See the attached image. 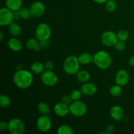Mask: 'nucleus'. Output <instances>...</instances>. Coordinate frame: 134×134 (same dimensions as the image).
<instances>
[{
    "label": "nucleus",
    "instance_id": "10",
    "mask_svg": "<svg viewBox=\"0 0 134 134\" xmlns=\"http://www.w3.org/2000/svg\"><path fill=\"white\" fill-rule=\"evenodd\" d=\"M101 40L104 45L107 47H113L118 41L117 35L113 31H106L102 34Z\"/></svg>",
    "mask_w": 134,
    "mask_h": 134
},
{
    "label": "nucleus",
    "instance_id": "6",
    "mask_svg": "<svg viewBox=\"0 0 134 134\" xmlns=\"http://www.w3.org/2000/svg\"><path fill=\"white\" fill-rule=\"evenodd\" d=\"M8 130L11 134H22L25 130L24 123L18 118L12 119L8 122Z\"/></svg>",
    "mask_w": 134,
    "mask_h": 134
},
{
    "label": "nucleus",
    "instance_id": "21",
    "mask_svg": "<svg viewBox=\"0 0 134 134\" xmlns=\"http://www.w3.org/2000/svg\"><path fill=\"white\" fill-rule=\"evenodd\" d=\"M77 79L79 82L85 83L88 82L90 78V75L87 71L81 70L79 71L77 74Z\"/></svg>",
    "mask_w": 134,
    "mask_h": 134
},
{
    "label": "nucleus",
    "instance_id": "36",
    "mask_svg": "<svg viewBox=\"0 0 134 134\" xmlns=\"http://www.w3.org/2000/svg\"><path fill=\"white\" fill-rule=\"evenodd\" d=\"M106 130H107V133H111L115 130V127L112 124H109V125L107 126V128H106Z\"/></svg>",
    "mask_w": 134,
    "mask_h": 134
},
{
    "label": "nucleus",
    "instance_id": "12",
    "mask_svg": "<svg viewBox=\"0 0 134 134\" xmlns=\"http://www.w3.org/2000/svg\"><path fill=\"white\" fill-rule=\"evenodd\" d=\"M30 11L31 15L34 17H40L44 14L45 11L44 5L41 1H35L30 7Z\"/></svg>",
    "mask_w": 134,
    "mask_h": 134
},
{
    "label": "nucleus",
    "instance_id": "37",
    "mask_svg": "<svg viewBox=\"0 0 134 134\" xmlns=\"http://www.w3.org/2000/svg\"><path fill=\"white\" fill-rule=\"evenodd\" d=\"M14 19L16 20H19L21 18V16H20V12L19 10H18V11H15L14 12Z\"/></svg>",
    "mask_w": 134,
    "mask_h": 134
},
{
    "label": "nucleus",
    "instance_id": "13",
    "mask_svg": "<svg viewBox=\"0 0 134 134\" xmlns=\"http://www.w3.org/2000/svg\"><path fill=\"white\" fill-rule=\"evenodd\" d=\"M54 111L57 116L60 117H64V116H66L70 112L69 105L61 102L55 105L54 107Z\"/></svg>",
    "mask_w": 134,
    "mask_h": 134
},
{
    "label": "nucleus",
    "instance_id": "40",
    "mask_svg": "<svg viewBox=\"0 0 134 134\" xmlns=\"http://www.w3.org/2000/svg\"><path fill=\"white\" fill-rule=\"evenodd\" d=\"M3 41V33H0V41Z\"/></svg>",
    "mask_w": 134,
    "mask_h": 134
},
{
    "label": "nucleus",
    "instance_id": "7",
    "mask_svg": "<svg viewBox=\"0 0 134 134\" xmlns=\"http://www.w3.org/2000/svg\"><path fill=\"white\" fill-rule=\"evenodd\" d=\"M41 79L46 86L50 87L55 86L58 81L57 75L54 72H52V71L50 70H46L43 71L41 73Z\"/></svg>",
    "mask_w": 134,
    "mask_h": 134
},
{
    "label": "nucleus",
    "instance_id": "38",
    "mask_svg": "<svg viewBox=\"0 0 134 134\" xmlns=\"http://www.w3.org/2000/svg\"><path fill=\"white\" fill-rule=\"evenodd\" d=\"M128 62H129V64L131 65V66L134 67V56L130 58Z\"/></svg>",
    "mask_w": 134,
    "mask_h": 134
},
{
    "label": "nucleus",
    "instance_id": "20",
    "mask_svg": "<svg viewBox=\"0 0 134 134\" xmlns=\"http://www.w3.org/2000/svg\"><path fill=\"white\" fill-rule=\"evenodd\" d=\"M9 31L13 36H19L22 33V28L18 24L15 22H12L9 26Z\"/></svg>",
    "mask_w": 134,
    "mask_h": 134
},
{
    "label": "nucleus",
    "instance_id": "1",
    "mask_svg": "<svg viewBox=\"0 0 134 134\" xmlns=\"http://www.w3.org/2000/svg\"><path fill=\"white\" fill-rule=\"evenodd\" d=\"M33 75L31 73L24 69H19L14 74L13 81L16 86L20 89H26L33 83Z\"/></svg>",
    "mask_w": 134,
    "mask_h": 134
},
{
    "label": "nucleus",
    "instance_id": "39",
    "mask_svg": "<svg viewBox=\"0 0 134 134\" xmlns=\"http://www.w3.org/2000/svg\"><path fill=\"white\" fill-rule=\"evenodd\" d=\"M94 2L97 3H99V4H103L105 3L107 1V0H93Z\"/></svg>",
    "mask_w": 134,
    "mask_h": 134
},
{
    "label": "nucleus",
    "instance_id": "11",
    "mask_svg": "<svg viewBox=\"0 0 134 134\" xmlns=\"http://www.w3.org/2000/svg\"><path fill=\"white\" fill-rule=\"evenodd\" d=\"M130 80L129 74L128 71L124 69H119L115 75V81L116 84L120 86H126Z\"/></svg>",
    "mask_w": 134,
    "mask_h": 134
},
{
    "label": "nucleus",
    "instance_id": "16",
    "mask_svg": "<svg viewBox=\"0 0 134 134\" xmlns=\"http://www.w3.org/2000/svg\"><path fill=\"white\" fill-rule=\"evenodd\" d=\"M7 45L11 51H14V52H18L22 48V44L21 41L16 37H13L9 39L8 41Z\"/></svg>",
    "mask_w": 134,
    "mask_h": 134
},
{
    "label": "nucleus",
    "instance_id": "19",
    "mask_svg": "<svg viewBox=\"0 0 134 134\" xmlns=\"http://www.w3.org/2000/svg\"><path fill=\"white\" fill-rule=\"evenodd\" d=\"M78 60L80 64L82 65H88L94 62V56L87 52H84L79 56Z\"/></svg>",
    "mask_w": 134,
    "mask_h": 134
},
{
    "label": "nucleus",
    "instance_id": "35",
    "mask_svg": "<svg viewBox=\"0 0 134 134\" xmlns=\"http://www.w3.org/2000/svg\"><path fill=\"white\" fill-rule=\"evenodd\" d=\"M40 42V44L41 45L42 48H47L49 46L50 44V42L48 40H44V41H39Z\"/></svg>",
    "mask_w": 134,
    "mask_h": 134
},
{
    "label": "nucleus",
    "instance_id": "18",
    "mask_svg": "<svg viewBox=\"0 0 134 134\" xmlns=\"http://www.w3.org/2000/svg\"><path fill=\"white\" fill-rule=\"evenodd\" d=\"M38 39L36 38H30L26 42V47L30 50H34L35 51H41V45L40 44V42L38 41Z\"/></svg>",
    "mask_w": 134,
    "mask_h": 134
},
{
    "label": "nucleus",
    "instance_id": "27",
    "mask_svg": "<svg viewBox=\"0 0 134 134\" xmlns=\"http://www.w3.org/2000/svg\"><path fill=\"white\" fill-rule=\"evenodd\" d=\"M10 104V99L6 95H1L0 96V106L1 108H7Z\"/></svg>",
    "mask_w": 134,
    "mask_h": 134
},
{
    "label": "nucleus",
    "instance_id": "22",
    "mask_svg": "<svg viewBox=\"0 0 134 134\" xmlns=\"http://www.w3.org/2000/svg\"><path fill=\"white\" fill-rule=\"evenodd\" d=\"M44 65L40 62H35L31 65V70L35 74H41L44 71Z\"/></svg>",
    "mask_w": 134,
    "mask_h": 134
},
{
    "label": "nucleus",
    "instance_id": "15",
    "mask_svg": "<svg viewBox=\"0 0 134 134\" xmlns=\"http://www.w3.org/2000/svg\"><path fill=\"white\" fill-rule=\"evenodd\" d=\"M110 115L113 119L116 121H120L124 118V111L119 105H114L110 111Z\"/></svg>",
    "mask_w": 134,
    "mask_h": 134
},
{
    "label": "nucleus",
    "instance_id": "8",
    "mask_svg": "<svg viewBox=\"0 0 134 134\" xmlns=\"http://www.w3.org/2000/svg\"><path fill=\"white\" fill-rule=\"evenodd\" d=\"M37 128L41 132H47L52 126V121L48 115H41L37 120Z\"/></svg>",
    "mask_w": 134,
    "mask_h": 134
},
{
    "label": "nucleus",
    "instance_id": "23",
    "mask_svg": "<svg viewBox=\"0 0 134 134\" xmlns=\"http://www.w3.org/2000/svg\"><path fill=\"white\" fill-rule=\"evenodd\" d=\"M38 111L41 115H48L50 112L48 105L45 102H40L38 105Z\"/></svg>",
    "mask_w": 134,
    "mask_h": 134
},
{
    "label": "nucleus",
    "instance_id": "2",
    "mask_svg": "<svg viewBox=\"0 0 134 134\" xmlns=\"http://www.w3.org/2000/svg\"><path fill=\"white\" fill-rule=\"evenodd\" d=\"M94 62L99 69H107L112 64V58L108 52L99 51L94 54Z\"/></svg>",
    "mask_w": 134,
    "mask_h": 134
},
{
    "label": "nucleus",
    "instance_id": "28",
    "mask_svg": "<svg viewBox=\"0 0 134 134\" xmlns=\"http://www.w3.org/2000/svg\"><path fill=\"white\" fill-rule=\"evenodd\" d=\"M116 35H117L118 40L125 41L129 37V32L126 30H120V31H118Z\"/></svg>",
    "mask_w": 134,
    "mask_h": 134
},
{
    "label": "nucleus",
    "instance_id": "41",
    "mask_svg": "<svg viewBox=\"0 0 134 134\" xmlns=\"http://www.w3.org/2000/svg\"><path fill=\"white\" fill-rule=\"evenodd\" d=\"M133 8H134V2H133Z\"/></svg>",
    "mask_w": 134,
    "mask_h": 134
},
{
    "label": "nucleus",
    "instance_id": "29",
    "mask_svg": "<svg viewBox=\"0 0 134 134\" xmlns=\"http://www.w3.org/2000/svg\"><path fill=\"white\" fill-rule=\"evenodd\" d=\"M21 18L24 20H28L30 19V17L31 16V13L30 11V9L27 8H21L19 10Z\"/></svg>",
    "mask_w": 134,
    "mask_h": 134
},
{
    "label": "nucleus",
    "instance_id": "9",
    "mask_svg": "<svg viewBox=\"0 0 134 134\" xmlns=\"http://www.w3.org/2000/svg\"><path fill=\"white\" fill-rule=\"evenodd\" d=\"M14 19V13L6 8H2L0 10V25L1 26H9V24L13 22V20Z\"/></svg>",
    "mask_w": 134,
    "mask_h": 134
},
{
    "label": "nucleus",
    "instance_id": "17",
    "mask_svg": "<svg viewBox=\"0 0 134 134\" xmlns=\"http://www.w3.org/2000/svg\"><path fill=\"white\" fill-rule=\"evenodd\" d=\"M22 0H6L7 7L12 11H18L22 7Z\"/></svg>",
    "mask_w": 134,
    "mask_h": 134
},
{
    "label": "nucleus",
    "instance_id": "26",
    "mask_svg": "<svg viewBox=\"0 0 134 134\" xmlns=\"http://www.w3.org/2000/svg\"><path fill=\"white\" fill-rule=\"evenodd\" d=\"M109 92L111 96H113V97L119 96L122 93L121 86L120 85H117V84L116 85H113L111 87Z\"/></svg>",
    "mask_w": 134,
    "mask_h": 134
},
{
    "label": "nucleus",
    "instance_id": "14",
    "mask_svg": "<svg viewBox=\"0 0 134 134\" xmlns=\"http://www.w3.org/2000/svg\"><path fill=\"white\" fill-rule=\"evenodd\" d=\"M81 91L85 96H93L96 93L97 87L92 82H85L81 86Z\"/></svg>",
    "mask_w": 134,
    "mask_h": 134
},
{
    "label": "nucleus",
    "instance_id": "24",
    "mask_svg": "<svg viewBox=\"0 0 134 134\" xmlns=\"http://www.w3.org/2000/svg\"><path fill=\"white\" fill-rule=\"evenodd\" d=\"M58 133L59 134H72L73 130L71 126L66 124L60 126L58 129Z\"/></svg>",
    "mask_w": 134,
    "mask_h": 134
},
{
    "label": "nucleus",
    "instance_id": "34",
    "mask_svg": "<svg viewBox=\"0 0 134 134\" xmlns=\"http://www.w3.org/2000/svg\"><path fill=\"white\" fill-rule=\"evenodd\" d=\"M7 130H8V122H6L5 121L0 122V131L3 132Z\"/></svg>",
    "mask_w": 134,
    "mask_h": 134
},
{
    "label": "nucleus",
    "instance_id": "31",
    "mask_svg": "<svg viewBox=\"0 0 134 134\" xmlns=\"http://www.w3.org/2000/svg\"><path fill=\"white\" fill-rule=\"evenodd\" d=\"M114 47L116 48V51H119V52H122V51H124V49L126 48V44L124 41L118 40V41L116 42Z\"/></svg>",
    "mask_w": 134,
    "mask_h": 134
},
{
    "label": "nucleus",
    "instance_id": "33",
    "mask_svg": "<svg viewBox=\"0 0 134 134\" xmlns=\"http://www.w3.org/2000/svg\"><path fill=\"white\" fill-rule=\"evenodd\" d=\"M44 68L47 70L52 71L54 69V64L52 61H47L44 64Z\"/></svg>",
    "mask_w": 134,
    "mask_h": 134
},
{
    "label": "nucleus",
    "instance_id": "32",
    "mask_svg": "<svg viewBox=\"0 0 134 134\" xmlns=\"http://www.w3.org/2000/svg\"><path fill=\"white\" fill-rule=\"evenodd\" d=\"M73 99H72V98L71 97L70 95H64V96L62 98V102L66 103V104L69 105L73 102Z\"/></svg>",
    "mask_w": 134,
    "mask_h": 134
},
{
    "label": "nucleus",
    "instance_id": "4",
    "mask_svg": "<svg viewBox=\"0 0 134 134\" xmlns=\"http://www.w3.org/2000/svg\"><path fill=\"white\" fill-rule=\"evenodd\" d=\"M51 35V30L50 26L46 23H41L37 27L35 30V38L39 41L48 40Z\"/></svg>",
    "mask_w": 134,
    "mask_h": 134
},
{
    "label": "nucleus",
    "instance_id": "30",
    "mask_svg": "<svg viewBox=\"0 0 134 134\" xmlns=\"http://www.w3.org/2000/svg\"><path fill=\"white\" fill-rule=\"evenodd\" d=\"M82 93L81 90H73V91L71 92L70 96L73 101H77L79 100V99H81V96H82Z\"/></svg>",
    "mask_w": 134,
    "mask_h": 134
},
{
    "label": "nucleus",
    "instance_id": "3",
    "mask_svg": "<svg viewBox=\"0 0 134 134\" xmlns=\"http://www.w3.org/2000/svg\"><path fill=\"white\" fill-rule=\"evenodd\" d=\"M79 61L75 56L71 55L65 59L63 64L64 70L68 75H75L79 69Z\"/></svg>",
    "mask_w": 134,
    "mask_h": 134
},
{
    "label": "nucleus",
    "instance_id": "25",
    "mask_svg": "<svg viewBox=\"0 0 134 134\" xmlns=\"http://www.w3.org/2000/svg\"><path fill=\"white\" fill-rule=\"evenodd\" d=\"M116 3L115 0H107L105 3V9L109 13H113L116 9Z\"/></svg>",
    "mask_w": 134,
    "mask_h": 134
},
{
    "label": "nucleus",
    "instance_id": "5",
    "mask_svg": "<svg viewBox=\"0 0 134 134\" xmlns=\"http://www.w3.org/2000/svg\"><path fill=\"white\" fill-rule=\"evenodd\" d=\"M69 110L73 116L81 117L86 114L87 107L86 105L81 101H73V102L69 105Z\"/></svg>",
    "mask_w": 134,
    "mask_h": 134
}]
</instances>
